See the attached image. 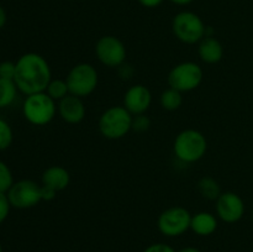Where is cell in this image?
Here are the masks:
<instances>
[{
    "label": "cell",
    "mask_w": 253,
    "mask_h": 252,
    "mask_svg": "<svg viewBox=\"0 0 253 252\" xmlns=\"http://www.w3.org/2000/svg\"><path fill=\"white\" fill-rule=\"evenodd\" d=\"M14 82L19 91L25 95L46 91L52 81V71L43 56L36 52H27L16 62Z\"/></svg>",
    "instance_id": "cell-1"
},
{
    "label": "cell",
    "mask_w": 253,
    "mask_h": 252,
    "mask_svg": "<svg viewBox=\"0 0 253 252\" xmlns=\"http://www.w3.org/2000/svg\"><path fill=\"white\" fill-rule=\"evenodd\" d=\"M208 151L207 137L195 128L183 130L175 136L173 142L174 156L183 163L192 165L205 156Z\"/></svg>",
    "instance_id": "cell-2"
},
{
    "label": "cell",
    "mask_w": 253,
    "mask_h": 252,
    "mask_svg": "<svg viewBox=\"0 0 253 252\" xmlns=\"http://www.w3.org/2000/svg\"><path fill=\"white\" fill-rule=\"evenodd\" d=\"M132 118L124 106H110L99 118V132L108 140H120L132 130Z\"/></svg>",
    "instance_id": "cell-3"
},
{
    "label": "cell",
    "mask_w": 253,
    "mask_h": 252,
    "mask_svg": "<svg viewBox=\"0 0 253 252\" xmlns=\"http://www.w3.org/2000/svg\"><path fill=\"white\" fill-rule=\"evenodd\" d=\"M58 111L56 101L46 93L27 95L22 104L24 118L34 126H46L51 123Z\"/></svg>",
    "instance_id": "cell-4"
},
{
    "label": "cell",
    "mask_w": 253,
    "mask_h": 252,
    "mask_svg": "<svg viewBox=\"0 0 253 252\" xmlns=\"http://www.w3.org/2000/svg\"><path fill=\"white\" fill-rule=\"evenodd\" d=\"M69 94L78 98H86L95 91L99 84V73L90 63H78L72 67L66 77Z\"/></svg>",
    "instance_id": "cell-5"
},
{
    "label": "cell",
    "mask_w": 253,
    "mask_h": 252,
    "mask_svg": "<svg viewBox=\"0 0 253 252\" xmlns=\"http://www.w3.org/2000/svg\"><path fill=\"white\" fill-rule=\"evenodd\" d=\"M204 21L198 14L193 11H180L174 15L172 20L173 35L185 44L199 43L205 37Z\"/></svg>",
    "instance_id": "cell-6"
},
{
    "label": "cell",
    "mask_w": 253,
    "mask_h": 252,
    "mask_svg": "<svg viewBox=\"0 0 253 252\" xmlns=\"http://www.w3.org/2000/svg\"><path fill=\"white\" fill-rule=\"evenodd\" d=\"M204 72L202 67L193 61L182 62L173 67L167 77L169 88L175 89L180 93H189L199 88L203 82Z\"/></svg>",
    "instance_id": "cell-7"
},
{
    "label": "cell",
    "mask_w": 253,
    "mask_h": 252,
    "mask_svg": "<svg viewBox=\"0 0 253 252\" xmlns=\"http://www.w3.org/2000/svg\"><path fill=\"white\" fill-rule=\"evenodd\" d=\"M192 214L184 207H170L163 210L157 220V227L166 237H178L190 230Z\"/></svg>",
    "instance_id": "cell-8"
},
{
    "label": "cell",
    "mask_w": 253,
    "mask_h": 252,
    "mask_svg": "<svg viewBox=\"0 0 253 252\" xmlns=\"http://www.w3.org/2000/svg\"><path fill=\"white\" fill-rule=\"evenodd\" d=\"M95 56L105 67L119 68L121 64L125 63L127 51L120 39L113 35H106L96 41Z\"/></svg>",
    "instance_id": "cell-9"
},
{
    "label": "cell",
    "mask_w": 253,
    "mask_h": 252,
    "mask_svg": "<svg viewBox=\"0 0 253 252\" xmlns=\"http://www.w3.org/2000/svg\"><path fill=\"white\" fill-rule=\"evenodd\" d=\"M11 208L30 209L42 202L41 185L31 179H21L15 182L6 193Z\"/></svg>",
    "instance_id": "cell-10"
},
{
    "label": "cell",
    "mask_w": 253,
    "mask_h": 252,
    "mask_svg": "<svg viewBox=\"0 0 253 252\" xmlns=\"http://www.w3.org/2000/svg\"><path fill=\"white\" fill-rule=\"evenodd\" d=\"M215 202H216L215 205L216 215L221 221L226 224H235L244 217L246 210L245 202L235 192L221 193Z\"/></svg>",
    "instance_id": "cell-11"
},
{
    "label": "cell",
    "mask_w": 253,
    "mask_h": 252,
    "mask_svg": "<svg viewBox=\"0 0 253 252\" xmlns=\"http://www.w3.org/2000/svg\"><path fill=\"white\" fill-rule=\"evenodd\" d=\"M152 104V94L151 90L143 84H135L130 86L124 94L123 106L127 109L128 113L135 115L145 114Z\"/></svg>",
    "instance_id": "cell-12"
},
{
    "label": "cell",
    "mask_w": 253,
    "mask_h": 252,
    "mask_svg": "<svg viewBox=\"0 0 253 252\" xmlns=\"http://www.w3.org/2000/svg\"><path fill=\"white\" fill-rule=\"evenodd\" d=\"M58 114L62 120L67 124H79L84 120L86 114L85 105L82 98L74 95H67L66 98L58 101Z\"/></svg>",
    "instance_id": "cell-13"
},
{
    "label": "cell",
    "mask_w": 253,
    "mask_h": 252,
    "mask_svg": "<svg viewBox=\"0 0 253 252\" xmlns=\"http://www.w3.org/2000/svg\"><path fill=\"white\" fill-rule=\"evenodd\" d=\"M199 58L207 64H216L224 57V47L216 37L205 36L198 44Z\"/></svg>",
    "instance_id": "cell-14"
},
{
    "label": "cell",
    "mask_w": 253,
    "mask_h": 252,
    "mask_svg": "<svg viewBox=\"0 0 253 252\" xmlns=\"http://www.w3.org/2000/svg\"><path fill=\"white\" fill-rule=\"evenodd\" d=\"M42 185L52 188L56 192L64 190L71 183V174L68 169L62 166H51L42 173Z\"/></svg>",
    "instance_id": "cell-15"
},
{
    "label": "cell",
    "mask_w": 253,
    "mask_h": 252,
    "mask_svg": "<svg viewBox=\"0 0 253 252\" xmlns=\"http://www.w3.org/2000/svg\"><path fill=\"white\" fill-rule=\"evenodd\" d=\"M219 226L217 216L209 211H200L192 215L190 230L198 236H210L216 231Z\"/></svg>",
    "instance_id": "cell-16"
},
{
    "label": "cell",
    "mask_w": 253,
    "mask_h": 252,
    "mask_svg": "<svg viewBox=\"0 0 253 252\" xmlns=\"http://www.w3.org/2000/svg\"><path fill=\"white\" fill-rule=\"evenodd\" d=\"M197 188L200 195L208 200H216L222 193L219 182L212 177H203L198 182Z\"/></svg>",
    "instance_id": "cell-17"
},
{
    "label": "cell",
    "mask_w": 253,
    "mask_h": 252,
    "mask_svg": "<svg viewBox=\"0 0 253 252\" xmlns=\"http://www.w3.org/2000/svg\"><path fill=\"white\" fill-rule=\"evenodd\" d=\"M17 91L19 89L12 79L0 78V109L11 105L16 100Z\"/></svg>",
    "instance_id": "cell-18"
},
{
    "label": "cell",
    "mask_w": 253,
    "mask_h": 252,
    "mask_svg": "<svg viewBox=\"0 0 253 252\" xmlns=\"http://www.w3.org/2000/svg\"><path fill=\"white\" fill-rule=\"evenodd\" d=\"M161 106L167 111H175L182 106L183 95L180 91L175 90L173 88H167L163 90L160 98Z\"/></svg>",
    "instance_id": "cell-19"
},
{
    "label": "cell",
    "mask_w": 253,
    "mask_h": 252,
    "mask_svg": "<svg viewBox=\"0 0 253 252\" xmlns=\"http://www.w3.org/2000/svg\"><path fill=\"white\" fill-rule=\"evenodd\" d=\"M46 93L53 99L54 101H61L62 99L69 95L68 84L66 79H52L46 89Z\"/></svg>",
    "instance_id": "cell-20"
},
{
    "label": "cell",
    "mask_w": 253,
    "mask_h": 252,
    "mask_svg": "<svg viewBox=\"0 0 253 252\" xmlns=\"http://www.w3.org/2000/svg\"><path fill=\"white\" fill-rule=\"evenodd\" d=\"M14 141V132L7 123L4 119H0V151H5L11 146Z\"/></svg>",
    "instance_id": "cell-21"
},
{
    "label": "cell",
    "mask_w": 253,
    "mask_h": 252,
    "mask_svg": "<svg viewBox=\"0 0 253 252\" xmlns=\"http://www.w3.org/2000/svg\"><path fill=\"white\" fill-rule=\"evenodd\" d=\"M14 175L9 166L0 160V192L7 193V190L14 184Z\"/></svg>",
    "instance_id": "cell-22"
},
{
    "label": "cell",
    "mask_w": 253,
    "mask_h": 252,
    "mask_svg": "<svg viewBox=\"0 0 253 252\" xmlns=\"http://www.w3.org/2000/svg\"><path fill=\"white\" fill-rule=\"evenodd\" d=\"M151 127V119L145 114L135 115L132 118V131L135 132H146Z\"/></svg>",
    "instance_id": "cell-23"
},
{
    "label": "cell",
    "mask_w": 253,
    "mask_h": 252,
    "mask_svg": "<svg viewBox=\"0 0 253 252\" xmlns=\"http://www.w3.org/2000/svg\"><path fill=\"white\" fill-rule=\"evenodd\" d=\"M15 72H16V63L11 61L0 62V78L14 81Z\"/></svg>",
    "instance_id": "cell-24"
},
{
    "label": "cell",
    "mask_w": 253,
    "mask_h": 252,
    "mask_svg": "<svg viewBox=\"0 0 253 252\" xmlns=\"http://www.w3.org/2000/svg\"><path fill=\"white\" fill-rule=\"evenodd\" d=\"M10 209H11V205H10L9 199H7L6 193L0 192V225L7 219Z\"/></svg>",
    "instance_id": "cell-25"
},
{
    "label": "cell",
    "mask_w": 253,
    "mask_h": 252,
    "mask_svg": "<svg viewBox=\"0 0 253 252\" xmlns=\"http://www.w3.org/2000/svg\"><path fill=\"white\" fill-rule=\"evenodd\" d=\"M143 252H175V250L169 245L158 242V244H152L147 246L143 250Z\"/></svg>",
    "instance_id": "cell-26"
},
{
    "label": "cell",
    "mask_w": 253,
    "mask_h": 252,
    "mask_svg": "<svg viewBox=\"0 0 253 252\" xmlns=\"http://www.w3.org/2000/svg\"><path fill=\"white\" fill-rule=\"evenodd\" d=\"M118 71H119V76H120V78L124 79V81H127V79H130L131 77L133 76V73H135V69H133V67L131 66V64H127V63L121 64V66L118 68Z\"/></svg>",
    "instance_id": "cell-27"
},
{
    "label": "cell",
    "mask_w": 253,
    "mask_h": 252,
    "mask_svg": "<svg viewBox=\"0 0 253 252\" xmlns=\"http://www.w3.org/2000/svg\"><path fill=\"white\" fill-rule=\"evenodd\" d=\"M57 192L52 188L46 187V185H41V198L43 202H51L56 198Z\"/></svg>",
    "instance_id": "cell-28"
},
{
    "label": "cell",
    "mask_w": 253,
    "mask_h": 252,
    "mask_svg": "<svg viewBox=\"0 0 253 252\" xmlns=\"http://www.w3.org/2000/svg\"><path fill=\"white\" fill-rule=\"evenodd\" d=\"M165 0H138L141 5L143 7H147V9H153V7L160 6Z\"/></svg>",
    "instance_id": "cell-29"
},
{
    "label": "cell",
    "mask_w": 253,
    "mask_h": 252,
    "mask_svg": "<svg viewBox=\"0 0 253 252\" xmlns=\"http://www.w3.org/2000/svg\"><path fill=\"white\" fill-rule=\"evenodd\" d=\"M6 20H7L6 11H5L4 7L0 5V30L5 26V24H6Z\"/></svg>",
    "instance_id": "cell-30"
},
{
    "label": "cell",
    "mask_w": 253,
    "mask_h": 252,
    "mask_svg": "<svg viewBox=\"0 0 253 252\" xmlns=\"http://www.w3.org/2000/svg\"><path fill=\"white\" fill-rule=\"evenodd\" d=\"M169 1L173 2V4H175V5H179V6H185V5L192 4L194 0H169Z\"/></svg>",
    "instance_id": "cell-31"
},
{
    "label": "cell",
    "mask_w": 253,
    "mask_h": 252,
    "mask_svg": "<svg viewBox=\"0 0 253 252\" xmlns=\"http://www.w3.org/2000/svg\"><path fill=\"white\" fill-rule=\"evenodd\" d=\"M178 252H202L199 249H197V247H193V246H188V247H184V249L179 250Z\"/></svg>",
    "instance_id": "cell-32"
},
{
    "label": "cell",
    "mask_w": 253,
    "mask_h": 252,
    "mask_svg": "<svg viewBox=\"0 0 253 252\" xmlns=\"http://www.w3.org/2000/svg\"><path fill=\"white\" fill-rule=\"evenodd\" d=\"M0 252H2V246H1V244H0Z\"/></svg>",
    "instance_id": "cell-33"
}]
</instances>
